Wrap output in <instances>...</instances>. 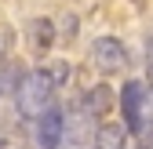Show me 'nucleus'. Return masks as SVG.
Here are the masks:
<instances>
[{
	"instance_id": "obj_8",
	"label": "nucleus",
	"mask_w": 153,
	"mask_h": 149,
	"mask_svg": "<svg viewBox=\"0 0 153 149\" xmlns=\"http://www.w3.org/2000/svg\"><path fill=\"white\" fill-rule=\"evenodd\" d=\"M36 73H40V77L51 84V87H62V84H69V62L66 58H48L44 66H36Z\"/></svg>"
},
{
	"instance_id": "obj_1",
	"label": "nucleus",
	"mask_w": 153,
	"mask_h": 149,
	"mask_svg": "<svg viewBox=\"0 0 153 149\" xmlns=\"http://www.w3.org/2000/svg\"><path fill=\"white\" fill-rule=\"evenodd\" d=\"M120 113L124 127L142 149H153V98H149V84L146 80H128L120 87Z\"/></svg>"
},
{
	"instance_id": "obj_5",
	"label": "nucleus",
	"mask_w": 153,
	"mask_h": 149,
	"mask_svg": "<svg viewBox=\"0 0 153 149\" xmlns=\"http://www.w3.org/2000/svg\"><path fill=\"white\" fill-rule=\"evenodd\" d=\"M80 105H84L99 124H106V113H109V105H113V91H109V84H95V87H88L84 98H80Z\"/></svg>"
},
{
	"instance_id": "obj_3",
	"label": "nucleus",
	"mask_w": 153,
	"mask_h": 149,
	"mask_svg": "<svg viewBox=\"0 0 153 149\" xmlns=\"http://www.w3.org/2000/svg\"><path fill=\"white\" fill-rule=\"evenodd\" d=\"M91 62L99 73H106V77H113V73H124L128 69V47L117 40V36H95L91 40Z\"/></svg>"
},
{
	"instance_id": "obj_4",
	"label": "nucleus",
	"mask_w": 153,
	"mask_h": 149,
	"mask_svg": "<svg viewBox=\"0 0 153 149\" xmlns=\"http://www.w3.org/2000/svg\"><path fill=\"white\" fill-rule=\"evenodd\" d=\"M33 124H36V145L40 149H62V142H66V113L59 105H48Z\"/></svg>"
},
{
	"instance_id": "obj_9",
	"label": "nucleus",
	"mask_w": 153,
	"mask_h": 149,
	"mask_svg": "<svg viewBox=\"0 0 153 149\" xmlns=\"http://www.w3.org/2000/svg\"><path fill=\"white\" fill-rule=\"evenodd\" d=\"M146 73H149V84H153V36L146 44Z\"/></svg>"
},
{
	"instance_id": "obj_10",
	"label": "nucleus",
	"mask_w": 153,
	"mask_h": 149,
	"mask_svg": "<svg viewBox=\"0 0 153 149\" xmlns=\"http://www.w3.org/2000/svg\"><path fill=\"white\" fill-rule=\"evenodd\" d=\"M62 149H91V145H80V142H69V145H62Z\"/></svg>"
},
{
	"instance_id": "obj_7",
	"label": "nucleus",
	"mask_w": 153,
	"mask_h": 149,
	"mask_svg": "<svg viewBox=\"0 0 153 149\" xmlns=\"http://www.w3.org/2000/svg\"><path fill=\"white\" fill-rule=\"evenodd\" d=\"M95 149H128V127L124 124H99L95 135Z\"/></svg>"
},
{
	"instance_id": "obj_2",
	"label": "nucleus",
	"mask_w": 153,
	"mask_h": 149,
	"mask_svg": "<svg viewBox=\"0 0 153 149\" xmlns=\"http://www.w3.org/2000/svg\"><path fill=\"white\" fill-rule=\"evenodd\" d=\"M51 84L40 77V73H22L15 84V105H18V113H22V120H36L44 113V109L51 105Z\"/></svg>"
},
{
	"instance_id": "obj_6",
	"label": "nucleus",
	"mask_w": 153,
	"mask_h": 149,
	"mask_svg": "<svg viewBox=\"0 0 153 149\" xmlns=\"http://www.w3.org/2000/svg\"><path fill=\"white\" fill-rule=\"evenodd\" d=\"M51 44H55V22L51 18H33L29 22V47L36 55H48Z\"/></svg>"
}]
</instances>
